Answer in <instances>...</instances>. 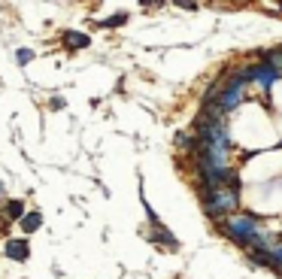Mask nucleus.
I'll return each instance as SVG.
<instances>
[{"label": "nucleus", "instance_id": "6e6552de", "mask_svg": "<svg viewBox=\"0 0 282 279\" xmlns=\"http://www.w3.org/2000/svg\"><path fill=\"white\" fill-rule=\"evenodd\" d=\"M40 224H43V219H40V213H25L22 216V228L30 234V231H37L40 228Z\"/></svg>", "mask_w": 282, "mask_h": 279}, {"label": "nucleus", "instance_id": "f03ea898", "mask_svg": "<svg viewBox=\"0 0 282 279\" xmlns=\"http://www.w3.org/2000/svg\"><path fill=\"white\" fill-rule=\"evenodd\" d=\"M146 237H149V240H155V243H164L167 249H176V246H179V243L170 237V231L164 228V224H158V219H155V216H152V228H149V234H146Z\"/></svg>", "mask_w": 282, "mask_h": 279}, {"label": "nucleus", "instance_id": "7ed1b4c3", "mask_svg": "<svg viewBox=\"0 0 282 279\" xmlns=\"http://www.w3.org/2000/svg\"><path fill=\"white\" fill-rule=\"evenodd\" d=\"M276 79H282V76L276 73V70H270L267 64H261V61H258V73H255V82L261 85V88H264V91H267V88H270V85H273Z\"/></svg>", "mask_w": 282, "mask_h": 279}, {"label": "nucleus", "instance_id": "f8f14e48", "mask_svg": "<svg viewBox=\"0 0 282 279\" xmlns=\"http://www.w3.org/2000/svg\"><path fill=\"white\" fill-rule=\"evenodd\" d=\"M30 58H33V52H28V49L19 52V61H30Z\"/></svg>", "mask_w": 282, "mask_h": 279}, {"label": "nucleus", "instance_id": "9d476101", "mask_svg": "<svg viewBox=\"0 0 282 279\" xmlns=\"http://www.w3.org/2000/svg\"><path fill=\"white\" fill-rule=\"evenodd\" d=\"M273 270H276V273H282V243H279V249L273 252Z\"/></svg>", "mask_w": 282, "mask_h": 279}, {"label": "nucleus", "instance_id": "20e7f679", "mask_svg": "<svg viewBox=\"0 0 282 279\" xmlns=\"http://www.w3.org/2000/svg\"><path fill=\"white\" fill-rule=\"evenodd\" d=\"M261 64H267L270 70H276V73L282 76V46L279 49H267V52H261Z\"/></svg>", "mask_w": 282, "mask_h": 279}, {"label": "nucleus", "instance_id": "0eeeda50", "mask_svg": "<svg viewBox=\"0 0 282 279\" xmlns=\"http://www.w3.org/2000/svg\"><path fill=\"white\" fill-rule=\"evenodd\" d=\"M3 213H6V219H9V222H15V219L22 222V216H25V203H22V200H9Z\"/></svg>", "mask_w": 282, "mask_h": 279}, {"label": "nucleus", "instance_id": "f257e3e1", "mask_svg": "<svg viewBox=\"0 0 282 279\" xmlns=\"http://www.w3.org/2000/svg\"><path fill=\"white\" fill-rule=\"evenodd\" d=\"M203 197V209L209 216H237V206H240V195L237 188H213V191H200Z\"/></svg>", "mask_w": 282, "mask_h": 279}, {"label": "nucleus", "instance_id": "423d86ee", "mask_svg": "<svg viewBox=\"0 0 282 279\" xmlns=\"http://www.w3.org/2000/svg\"><path fill=\"white\" fill-rule=\"evenodd\" d=\"M6 255L15 258V261H25L28 258V243L25 240H9L6 243Z\"/></svg>", "mask_w": 282, "mask_h": 279}, {"label": "nucleus", "instance_id": "1a4fd4ad", "mask_svg": "<svg viewBox=\"0 0 282 279\" xmlns=\"http://www.w3.org/2000/svg\"><path fill=\"white\" fill-rule=\"evenodd\" d=\"M125 22H128V15H125V12H118V15H113V19L103 22V28H118V25H125Z\"/></svg>", "mask_w": 282, "mask_h": 279}, {"label": "nucleus", "instance_id": "39448f33", "mask_svg": "<svg viewBox=\"0 0 282 279\" xmlns=\"http://www.w3.org/2000/svg\"><path fill=\"white\" fill-rule=\"evenodd\" d=\"M64 43H67V49H85L88 43V33H79V30H67L64 33Z\"/></svg>", "mask_w": 282, "mask_h": 279}, {"label": "nucleus", "instance_id": "9b49d317", "mask_svg": "<svg viewBox=\"0 0 282 279\" xmlns=\"http://www.w3.org/2000/svg\"><path fill=\"white\" fill-rule=\"evenodd\" d=\"M9 224H12V222L6 219V213H3V209H0V231H6V228H9Z\"/></svg>", "mask_w": 282, "mask_h": 279}]
</instances>
